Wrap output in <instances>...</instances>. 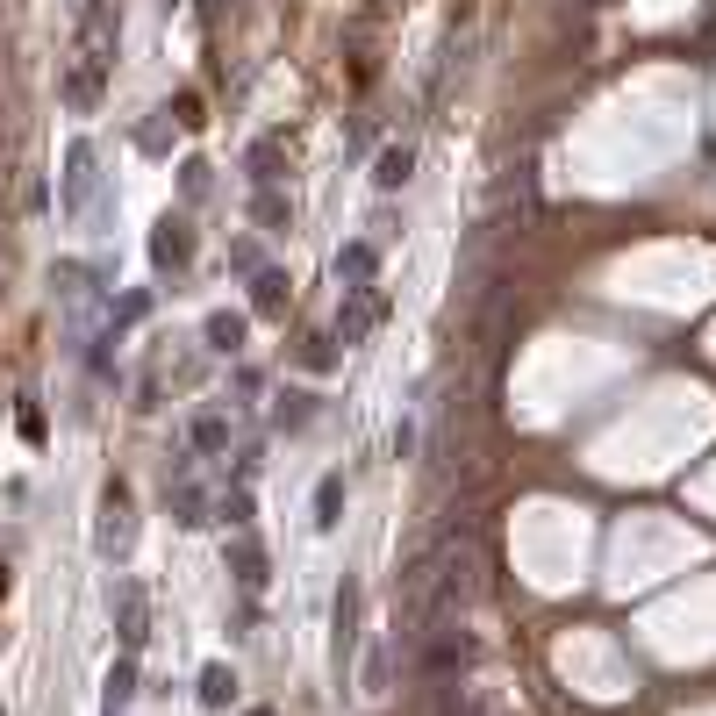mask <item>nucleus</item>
I'll return each instance as SVG.
<instances>
[{"mask_svg": "<svg viewBox=\"0 0 716 716\" xmlns=\"http://www.w3.org/2000/svg\"><path fill=\"white\" fill-rule=\"evenodd\" d=\"M122 638H129V652L144 645V588L137 580H122Z\"/></svg>", "mask_w": 716, "mask_h": 716, "instance_id": "obj_1", "label": "nucleus"}, {"mask_svg": "<svg viewBox=\"0 0 716 716\" xmlns=\"http://www.w3.org/2000/svg\"><path fill=\"white\" fill-rule=\"evenodd\" d=\"M366 330H373V294H358V301L344 308V316H337V337H344V344H358Z\"/></svg>", "mask_w": 716, "mask_h": 716, "instance_id": "obj_2", "label": "nucleus"}, {"mask_svg": "<svg viewBox=\"0 0 716 716\" xmlns=\"http://www.w3.org/2000/svg\"><path fill=\"white\" fill-rule=\"evenodd\" d=\"M337 502H344V480L330 473V480L316 487V523H323V530H337Z\"/></svg>", "mask_w": 716, "mask_h": 716, "instance_id": "obj_3", "label": "nucleus"}, {"mask_svg": "<svg viewBox=\"0 0 716 716\" xmlns=\"http://www.w3.org/2000/svg\"><path fill=\"white\" fill-rule=\"evenodd\" d=\"M230 695H237V681H230V674H222V666H208V674H201V702H215V709H222V702H230Z\"/></svg>", "mask_w": 716, "mask_h": 716, "instance_id": "obj_4", "label": "nucleus"}, {"mask_svg": "<svg viewBox=\"0 0 716 716\" xmlns=\"http://www.w3.org/2000/svg\"><path fill=\"white\" fill-rule=\"evenodd\" d=\"M208 344H215V351H237V344H244V323H237V316H215V323H208Z\"/></svg>", "mask_w": 716, "mask_h": 716, "instance_id": "obj_5", "label": "nucleus"}, {"mask_svg": "<svg viewBox=\"0 0 716 716\" xmlns=\"http://www.w3.org/2000/svg\"><path fill=\"white\" fill-rule=\"evenodd\" d=\"M222 437H230V430H222L215 416H201V423H194V444H201V452H215V444H222Z\"/></svg>", "mask_w": 716, "mask_h": 716, "instance_id": "obj_6", "label": "nucleus"}, {"mask_svg": "<svg viewBox=\"0 0 716 716\" xmlns=\"http://www.w3.org/2000/svg\"><path fill=\"white\" fill-rule=\"evenodd\" d=\"M401 172H409V151H387V158H380V187H394Z\"/></svg>", "mask_w": 716, "mask_h": 716, "instance_id": "obj_7", "label": "nucleus"}]
</instances>
